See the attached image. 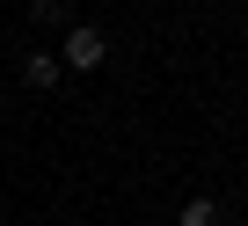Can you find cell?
Instances as JSON below:
<instances>
[{
    "label": "cell",
    "instance_id": "obj_1",
    "mask_svg": "<svg viewBox=\"0 0 248 226\" xmlns=\"http://www.w3.org/2000/svg\"><path fill=\"white\" fill-rule=\"evenodd\" d=\"M102 59H109V37H102V30H88V22H80V30H66V51H59V66H73V73H95Z\"/></svg>",
    "mask_w": 248,
    "mask_h": 226
},
{
    "label": "cell",
    "instance_id": "obj_2",
    "mask_svg": "<svg viewBox=\"0 0 248 226\" xmlns=\"http://www.w3.org/2000/svg\"><path fill=\"white\" fill-rule=\"evenodd\" d=\"M59 73H66V66H59V51H30V59H22V80H30V88H51Z\"/></svg>",
    "mask_w": 248,
    "mask_h": 226
},
{
    "label": "cell",
    "instance_id": "obj_3",
    "mask_svg": "<svg viewBox=\"0 0 248 226\" xmlns=\"http://www.w3.org/2000/svg\"><path fill=\"white\" fill-rule=\"evenodd\" d=\"M30 22L44 30V22H73V0H30Z\"/></svg>",
    "mask_w": 248,
    "mask_h": 226
},
{
    "label": "cell",
    "instance_id": "obj_4",
    "mask_svg": "<svg viewBox=\"0 0 248 226\" xmlns=\"http://www.w3.org/2000/svg\"><path fill=\"white\" fill-rule=\"evenodd\" d=\"M183 226H219V204H212V197H190V204H183Z\"/></svg>",
    "mask_w": 248,
    "mask_h": 226
}]
</instances>
